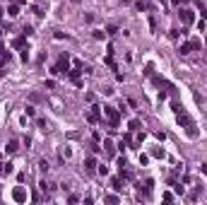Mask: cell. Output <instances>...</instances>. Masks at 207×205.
Instances as JSON below:
<instances>
[{
	"label": "cell",
	"mask_w": 207,
	"mask_h": 205,
	"mask_svg": "<svg viewBox=\"0 0 207 205\" xmlns=\"http://www.w3.org/2000/svg\"><path fill=\"white\" fill-rule=\"evenodd\" d=\"M181 22H183V24H193V22H195L193 10H181Z\"/></svg>",
	"instance_id": "277c9868"
},
{
	"label": "cell",
	"mask_w": 207,
	"mask_h": 205,
	"mask_svg": "<svg viewBox=\"0 0 207 205\" xmlns=\"http://www.w3.org/2000/svg\"><path fill=\"white\" fill-rule=\"evenodd\" d=\"M24 44H27V34H24V36H17L15 41H12V46H15V48H24Z\"/></svg>",
	"instance_id": "ba28073f"
},
{
	"label": "cell",
	"mask_w": 207,
	"mask_h": 205,
	"mask_svg": "<svg viewBox=\"0 0 207 205\" xmlns=\"http://www.w3.org/2000/svg\"><path fill=\"white\" fill-rule=\"evenodd\" d=\"M94 167H96V159H94V157H87V159H84V169H89V171H92Z\"/></svg>",
	"instance_id": "8fae6325"
},
{
	"label": "cell",
	"mask_w": 207,
	"mask_h": 205,
	"mask_svg": "<svg viewBox=\"0 0 207 205\" xmlns=\"http://www.w3.org/2000/svg\"><path fill=\"white\" fill-rule=\"evenodd\" d=\"M104 116L108 118V126H111V131H116L118 128V123H120V116H118V111H116V106H104Z\"/></svg>",
	"instance_id": "7a4b0ae2"
},
{
	"label": "cell",
	"mask_w": 207,
	"mask_h": 205,
	"mask_svg": "<svg viewBox=\"0 0 207 205\" xmlns=\"http://www.w3.org/2000/svg\"><path fill=\"white\" fill-rule=\"evenodd\" d=\"M87 118H89V123H99L101 121V106H92V111L87 113Z\"/></svg>",
	"instance_id": "3957f363"
},
{
	"label": "cell",
	"mask_w": 207,
	"mask_h": 205,
	"mask_svg": "<svg viewBox=\"0 0 207 205\" xmlns=\"http://www.w3.org/2000/svg\"><path fill=\"white\" fill-rule=\"evenodd\" d=\"M171 2H173V5H178V2H181V0H171Z\"/></svg>",
	"instance_id": "2e32d148"
},
{
	"label": "cell",
	"mask_w": 207,
	"mask_h": 205,
	"mask_svg": "<svg viewBox=\"0 0 207 205\" xmlns=\"http://www.w3.org/2000/svg\"><path fill=\"white\" fill-rule=\"evenodd\" d=\"M7 15H10V17H17V15H19V7H17V2H15V0H12V5L7 7Z\"/></svg>",
	"instance_id": "30bf717a"
},
{
	"label": "cell",
	"mask_w": 207,
	"mask_h": 205,
	"mask_svg": "<svg viewBox=\"0 0 207 205\" xmlns=\"http://www.w3.org/2000/svg\"><path fill=\"white\" fill-rule=\"evenodd\" d=\"M12 198H15V200H17V203H22V200H27V193H24V188H15V191H12Z\"/></svg>",
	"instance_id": "8992f818"
},
{
	"label": "cell",
	"mask_w": 207,
	"mask_h": 205,
	"mask_svg": "<svg viewBox=\"0 0 207 205\" xmlns=\"http://www.w3.org/2000/svg\"><path fill=\"white\" fill-rule=\"evenodd\" d=\"M202 171H205V174H207V164H202Z\"/></svg>",
	"instance_id": "9a60e30c"
},
{
	"label": "cell",
	"mask_w": 207,
	"mask_h": 205,
	"mask_svg": "<svg viewBox=\"0 0 207 205\" xmlns=\"http://www.w3.org/2000/svg\"><path fill=\"white\" fill-rule=\"evenodd\" d=\"M68 77H70L72 82L77 84V87H82V77H80V68H75V70H68Z\"/></svg>",
	"instance_id": "5b68a950"
},
{
	"label": "cell",
	"mask_w": 207,
	"mask_h": 205,
	"mask_svg": "<svg viewBox=\"0 0 207 205\" xmlns=\"http://www.w3.org/2000/svg\"><path fill=\"white\" fill-rule=\"evenodd\" d=\"M190 51H193V46H190V41H188V44H181V46H178V53H181V56H188Z\"/></svg>",
	"instance_id": "9c48e42d"
},
{
	"label": "cell",
	"mask_w": 207,
	"mask_h": 205,
	"mask_svg": "<svg viewBox=\"0 0 207 205\" xmlns=\"http://www.w3.org/2000/svg\"><path fill=\"white\" fill-rule=\"evenodd\" d=\"M39 169L41 171H48V162H39Z\"/></svg>",
	"instance_id": "5bb4252c"
},
{
	"label": "cell",
	"mask_w": 207,
	"mask_h": 205,
	"mask_svg": "<svg viewBox=\"0 0 207 205\" xmlns=\"http://www.w3.org/2000/svg\"><path fill=\"white\" fill-rule=\"evenodd\" d=\"M5 150H7L10 155H15V152H17V150H19V142H17V140H10L7 145H5Z\"/></svg>",
	"instance_id": "52a82bcc"
},
{
	"label": "cell",
	"mask_w": 207,
	"mask_h": 205,
	"mask_svg": "<svg viewBox=\"0 0 207 205\" xmlns=\"http://www.w3.org/2000/svg\"><path fill=\"white\" fill-rule=\"evenodd\" d=\"M68 70H70V56H68V53H60V58H58V63L53 65L51 73L53 75H65Z\"/></svg>",
	"instance_id": "6da1fadb"
},
{
	"label": "cell",
	"mask_w": 207,
	"mask_h": 205,
	"mask_svg": "<svg viewBox=\"0 0 207 205\" xmlns=\"http://www.w3.org/2000/svg\"><path fill=\"white\" fill-rule=\"evenodd\" d=\"M111 186H113V191H123V181H120V179H113Z\"/></svg>",
	"instance_id": "7c38bea8"
},
{
	"label": "cell",
	"mask_w": 207,
	"mask_h": 205,
	"mask_svg": "<svg viewBox=\"0 0 207 205\" xmlns=\"http://www.w3.org/2000/svg\"><path fill=\"white\" fill-rule=\"evenodd\" d=\"M130 131H140V123H137V121H130Z\"/></svg>",
	"instance_id": "4fadbf2b"
}]
</instances>
